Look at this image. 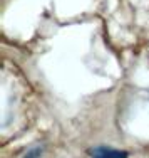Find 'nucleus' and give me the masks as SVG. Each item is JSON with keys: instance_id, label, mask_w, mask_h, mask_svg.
Segmentation results:
<instances>
[{"instance_id": "f03ea898", "label": "nucleus", "mask_w": 149, "mask_h": 158, "mask_svg": "<svg viewBox=\"0 0 149 158\" xmlns=\"http://www.w3.org/2000/svg\"><path fill=\"white\" fill-rule=\"evenodd\" d=\"M40 155H42V148H40V146H35V148L29 150L24 158H40Z\"/></svg>"}, {"instance_id": "f257e3e1", "label": "nucleus", "mask_w": 149, "mask_h": 158, "mask_svg": "<svg viewBox=\"0 0 149 158\" xmlns=\"http://www.w3.org/2000/svg\"><path fill=\"white\" fill-rule=\"evenodd\" d=\"M92 158H127V153L124 150H116L111 146H96L91 150Z\"/></svg>"}]
</instances>
